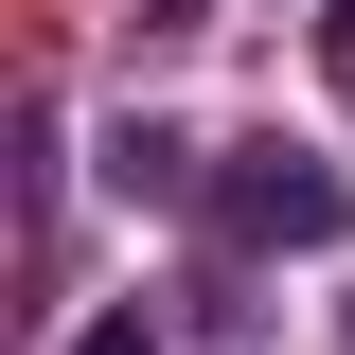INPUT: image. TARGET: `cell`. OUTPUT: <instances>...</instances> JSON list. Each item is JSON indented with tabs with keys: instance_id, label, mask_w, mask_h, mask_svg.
<instances>
[{
	"instance_id": "7a4b0ae2",
	"label": "cell",
	"mask_w": 355,
	"mask_h": 355,
	"mask_svg": "<svg viewBox=\"0 0 355 355\" xmlns=\"http://www.w3.org/2000/svg\"><path fill=\"white\" fill-rule=\"evenodd\" d=\"M107 196L178 214V196H214V178H196V142H178V125H142V107H125V125H107Z\"/></svg>"
},
{
	"instance_id": "6da1fadb",
	"label": "cell",
	"mask_w": 355,
	"mask_h": 355,
	"mask_svg": "<svg viewBox=\"0 0 355 355\" xmlns=\"http://www.w3.org/2000/svg\"><path fill=\"white\" fill-rule=\"evenodd\" d=\"M196 214H214L231 249H338L355 196H338V160H320V142H231V178L196 196Z\"/></svg>"
},
{
	"instance_id": "277c9868",
	"label": "cell",
	"mask_w": 355,
	"mask_h": 355,
	"mask_svg": "<svg viewBox=\"0 0 355 355\" xmlns=\"http://www.w3.org/2000/svg\"><path fill=\"white\" fill-rule=\"evenodd\" d=\"M320 53H338V71H355V0H320Z\"/></svg>"
},
{
	"instance_id": "3957f363",
	"label": "cell",
	"mask_w": 355,
	"mask_h": 355,
	"mask_svg": "<svg viewBox=\"0 0 355 355\" xmlns=\"http://www.w3.org/2000/svg\"><path fill=\"white\" fill-rule=\"evenodd\" d=\"M53 355H178V320H142V302H107V320H71Z\"/></svg>"
}]
</instances>
